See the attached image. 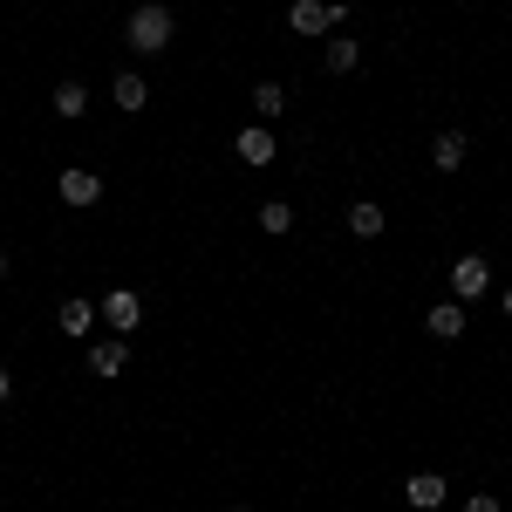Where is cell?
<instances>
[{"label":"cell","instance_id":"6da1fadb","mask_svg":"<svg viewBox=\"0 0 512 512\" xmlns=\"http://www.w3.org/2000/svg\"><path fill=\"white\" fill-rule=\"evenodd\" d=\"M123 35H130L137 55H164L171 35H178V21H171V7H164V0H144V7H130V28H123Z\"/></svg>","mask_w":512,"mask_h":512},{"label":"cell","instance_id":"2e32d148","mask_svg":"<svg viewBox=\"0 0 512 512\" xmlns=\"http://www.w3.org/2000/svg\"><path fill=\"white\" fill-rule=\"evenodd\" d=\"M355 62H362V48H355V41H342V35L328 41V76H349Z\"/></svg>","mask_w":512,"mask_h":512},{"label":"cell","instance_id":"9c48e42d","mask_svg":"<svg viewBox=\"0 0 512 512\" xmlns=\"http://www.w3.org/2000/svg\"><path fill=\"white\" fill-rule=\"evenodd\" d=\"M424 328H431L437 342H458L465 335V301H437L431 315H424Z\"/></svg>","mask_w":512,"mask_h":512},{"label":"cell","instance_id":"8992f818","mask_svg":"<svg viewBox=\"0 0 512 512\" xmlns=\"http://www.w3.org/2000/svg\"><path fill=\"white\" fill-rule=\"evenodd\" d=\"M239 164H253V171H267V164H274V130H267V123H246V130H239Z\"/></svg>","mask_w":512,"mask_h":512},{"label":"cell","instance_id":"4fadbf2b","mask_svg":"<svg viewBox=\"0 0 512 512\" xmlns=\"http://www.w3.org/2000/svg\"><path fill=\"white\" fill-rule=\"evenodd\" d=\"M349 233L355 239H383V205H376V198H355L349 205Z\"/></svg>","mask_w":512,"mask_h":512},{"label":"cell","instance_id":"d6986e66","mask_svg":"<svg viewBox=\"0 0 512 512\" xmlns=\"http://www.w3.org/2000/svg\"><path fill=\"white\" fill-rule=\"evenodd\" d=\"M7 396H14V376H7V369H0V403H7Z\"/></svg>","mask_w":512,"mask_h":512},{"label":"cell","instance_id":"5bb4252c","mask_svg":"<svg viewBox=\"0 0 512 512\" xmlns=\"http://www.w3.org/2000/svg\"><path fill=\"white\" fill-rule=\"evenodd\" d=\"M55 321H62V335H89V328H96V308H89V301H62Z\"/></svg>","mask_w":512,"mask_h":512},{"label":"cell","instance_id":"30bf717a","mask_svg":"<svg viewBox=\"0 0 512 512\" xmlns=\"http://www.w3.org/2000/svg\"><path fill=\"white\" fill-rule=\"evenodd\" d=\"M444 492H451V485H444L437 472H417L410 485H403V499H410L417 512H437V506H444Z\"/></svg>","mask_w":512,"mask_h":512},{"label":"cell","instance_id":"ac0fdd59","mask_svg":"<svg viewBox=\"0 0 512 512\" xmlns=\"http://www.w3.org/2000/svg\"><path fill=\"white\" fill-rule=\"evenodd\" d=\"M465 512H499V492H472V499H465Z\"/></svg>","mask_w":512,"mask_h":512},{"label":"cell","instance_id":"277c9868","mask_svg":"<svg viewBox=\"0 0 512 512\" xmlns=\"http://www.w3.org/2000/svg\"><path fill=\"white\" fill-rule=\"evenodd\" d=\"M96 315L110 321V335H130V328H137V321H144V301H137V294H130V287H110V294H103V308H96Z\"/></svg>","mask_w":512,"mask_h":512},{"label":"cell","instance_id":"7c38bea8","mask_svg":"<svg viewBox=\"0 0 512 512\" xmlns=\"http://www.w3.org/2000/svg\"><path fill=\"white\" fill-rule=\"evenodd\" d=\"M280 110H287V89H280L274 76H267V82H253V117H260L267 130H274V117H280Z\"/></svg>","mask_w":512,"mask_h":512},{"label":"cell","instance_id":"44dd1931","mask_svg":"<svg viewBox=\"0 0 512 512\" xmlns=\"http://www.w3.org/2000/svg\"><path fill=\"white\" fill-rule=\"evenodd\" d=\"M0 280H7V253H0Z\"/></svg>","mask_w":512,"mask_h":512},{"label":"cell","instance_id":"ffe728a7","mask_svg":"<svg viewBox=\"0 0 512 512\" xmlns=\"http://www.w3.org/2000/svg\"><path fill=\"white\" fill-rule=\"evenodd\" d=\"M499 308H506V321H512V287H506V301H499Z\"/></svg>","mask_w":512,"mask_h":512},{"label":"cell","instance_id":"7402d4cb","mask_svg":"<svg viewBox=\"0 0 512 512\" xmlns=\"http://www.w3.org/2000/svg\"><path fill=\"white\" fill-rule=\"evenodd\" d=\"M239 512H253V506H239Z\"/></svg>","mask_w":512,"mask_h":512},{"label":"cell","instance_id":"52a82bcc","mask_svg":"<svg viewBox=\"0 0 512 512\" xmlns=\"http://www.w3.org/2000/svg\"><path fill=\"white\" fill-rule=\"evenodd\" d=\"M123 369H130L123 335H110V342H96V349H89V376H103V383H110V376H123Z\"/></svg>","mask_w":512,"mask_h":512},{"label":"cell","instance_id":"9a60e30c","mask_svg":"<svg viewBox=\"0 0 512 512\" xmlns=\"http://www.w3.org/2000/svg\"><path fill=\"white\" fill-rule=\"evenodd\" d=\"M89 110V89L82 82H55V117H82Z\"/></svg>","mask_w":512,"mask_h":512},{"label":"cell","instance_id":"3957f363","mask_svg":"<svg viewBox=\"0 0 512 512\" xmlns=\"http://www.w3.org/2000/svg\"><path fill=\"white\" fill-rule=\"evenodd\" d=\"M478 294H492V260L485 253H458L451 260V301H478Z\"/></svg>","mask_w":512,"mask_h":512},{"label":"cell","instance_id":"7a4b0ae2","mask_svg":"<svg viewBox=\"0 0 512 512\" xmlns=\"http://www.w3.org/2000/svg\"><path fill=\"white\" fill-rule=\"evenodd\" d=\"M287 28L294 35H335V28H349V0H294L287 7Z\"/></svg>","mask_w":512,"mask_h":512},{"label":"cell","instance_id":"5b68a950","mask_svg":"<svg viewBox=\"0 0 512 512\" xmlns=\"http://www.w3.org/2000/svg\"><path fill=\"white\" fill-rule=\"evenodd\" d=\"M55 192H62V205H96V198H103V178L82 171V164H69V171L55 178Z\"/></svg>","mask_w":512,"mask_h":512},{"label":"cell","instance_id":"e0dca14e","mask_svg":"<svg viewBox=\"0 0 512 512\" xmlns=\"http://www.w3.org/2000/svg\"><path fill=\"white\" fill-rule=\"evenodd\" d=\"M253 219H260V233H287V226H294V205H280V198H267V205H260Z\"/></svg>","mask_w":512,"mask_h":512},{"label":"cell","instance_id":"ba28073f","mask_svg":"<svg viewBox=\"0 0 512 512\" xmlns=\"http://www.w3.org/2000/svg\"><path fill=\"white\" fill-rule=\"evenodd\" d=\"M110 103H117V110H130V117H137V110H144V103H151V82L137 76V69H123V76L110 82Z\"/></svg>","mask_w":512,"mask_h":512},{"label":"cell","instance_id":"8fae6325","mask_svg":"<svg viewBox=\"0 0 512 512\" xmlns=\"http://www.w3.org/2000/svg\"><path fill=\"white\" fill-rule=\"evenodd\" d=\"M465 151H472V144H465V130H437V137H431V164H437V171H458Z\"/></svg>","mask_w":512,"mask_h":512}]
</instances>
